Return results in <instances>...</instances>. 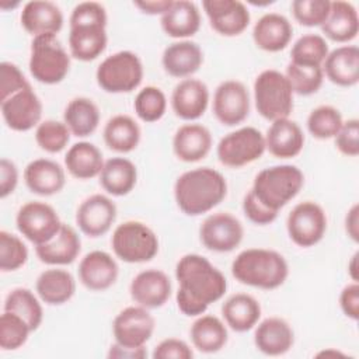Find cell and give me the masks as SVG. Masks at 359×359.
<instances>
[{"label":"cell","mask_w":359,"mask_h":359,"mask_svg":"<svg viewBox=\"0 0 359 359\" xmlns=\"http://www.w3.org/2000/svg\"><path fill=\"white\" fill-rule=\"evenodd\" d=\"M175 278L178 280L177 306L188 317L203 314L227 290V279L222 271L199 254L182 255L175 265Z\"/></svg>","instance_id":"cell-1"},{"label":"cell","mask_w":359,"mask_h":359,"mask_svg":"<svg viewBox=\"0 0 359 359\" xmlns=\"http://www.w3.org/2000/svg\"><path fill=\"white\" fill-rule=\"evenodd\" d=\"M227 195V182L222 172L199 167L182 172L174 184V199L187 216H201L216 208Z\"/></svg>","instance_id":"cell-2"},{"label":"cell","mask_w":359,"mask_h":359,"mask_svg":"<svg viewBox=\"0 0 359 359\" xmlns=\"http://www.w3.org/2000/svg\"><path fill=\"white\" fill-rule=\"evenodd\" d=\"M231 275L243 285L272 290L285 283L289 265L275 250L247 248L231 262Z\"/></svg>","instance_id":"cell-3"},{"label":"cell","mask_w":359,"mask_h":359,"mask_svg":"<svg viewBox=\"0 0 359 359\" xmlns=\"http://www.w3.org/2000/svg\"><path fill=\"white\" fill-rule=\"evenodd\" d=\"M303 185L304 175L299 167L280 164L261 170L250 191L264 206L279 212L300 192Z\"/></svg>","instance_id":"cell-4"},{"label":"cell","mask_w":359,"mask_h":359,"mask_svg":"<svg viewBox=\"0 0 359 359\" xmlns=\"http://www.w3.org/2000/svg\"><path fill=\"white\" fill-rule=\"evenodd\" d=\"M293 90L286 76L275 69L261 72L254 80V102L266 121L289 118L293 109Z\"/></svg>","instance_id":"cell-5"},{"label":"cell","mask_w":359,"mask_h":359,"mask_svg":"<svg viewBox=\"0 0 359 359\" xmlns=\"http://www.w3.org/2000/svg\"><path fill=\"white\" fill-rule=\"evenodd\" d=\"M28 67L36 81L42 84H57L70 70V55L56 35L34 36Z\"/></svg>","instance_id":"cell-6"},{"label":"cell","mask_w":359,"mask_h":359,"mask_svg":"<svg viewBox=\"0 0 359 359\" xmlns=\"http://www.w3.org/2000/svg\"><path fill=\"white\" fill-rule=\"evenodd\" d=\"M143 63L130 50H119L107 56L97 67V84L105 93L123 94L136 90L143 80Z\"/></svg>","instance_id":"cell-7"},{"label":"cell","mask_w":359,"mask_h":359,"mask_svg":"<svg viewBox=\"0 0 359 359\" xmlns=\"http://www.w3.org/2000/svg\"><path fill=\"white\" fill-rule=\"evenodd\" d=\"M111 247L121 261L142 264L157 255L158 238L147 224L137 220H128L114 230Z\"/></svg>","instance_id":"cell-8"},{"label":"cell","mask_w":359,"mask_h":359,"mask_svg":"<svg viewBox=\"0 0 359 359\" xmlns=\"http://www.w3.org/2000/svg\"><path fill=\"white\" fill-rule=\"evenodd\" d=\"M266 150L264 135L252 126H244L224 135L216 147L219 161L230 168H240L258 160Z\"/></svg>","instance_id":"cell-9"},{"label":"cell","mask_w":359,"mask_h":359,"mask_svg":"<svg viewBox=\"0 0 359 359\" xmlns=\"http://www.w3.org/2000/svg\"><path fill=\"white\" fill-rule=\"evenodd\" d=\"M18 231L32 244L41 245L50 241L60 230L62 222L57 212L48 203L31 201L22 205L15 216Z\"/></svg>","instance_id":"cell-10"},{"label":"cell","mask_w":359,"mask_h":359,"mask_svg":"<svg viewBox=\"0 0 359 359\" xmlns=\"http://www.w3.org/2000/svg\"><path fill=\"white\" fill-rule=\"evenodd\" d=\"M286 230L296 245L313 247L323 240L327 231V215L317 202L303 201L287 215Z\"/></svg>","instance_id":"cell-11"},{"label":"cell","mask_w":359,"mask_h":359,"mask_svg":"<svg viewBox=\"0 0 359 359\" xmlns=\"http://www.w3.org/2000/svg\"><path fill=\"white\" fill-rule=\"evenodd\" d=\"M244 237L241 222L229 212L209 215L199 227V238L205 248L215 252H230Z\"/></svg>","instance_id":"cell-12"},{"label":"cell","mask_w":359,"mask_h":359,"mask_svg":"<svg viewBox=\"0 0 359 359\" xmlns=\"http://www.w3.org/2000/svg\"><path fill=\"white\" fill-rule=\"evenodd\" d=\"M156 321L143 306H129L121 310L112 323L115 342L128 348H142L151 338Z\"/></svg>","instance_id":"cell-13"},{"label":"cell","mask_w":359,"mask_h":359,"mask_svg":"<svg viewBox=\"0 0 359 359\" xmlns=\"http://www.w3.org/2000/svg\"><path fill=\"white\" fill-rule=\"evenodd\" d=\"M212 111L224 126H236L244 122L250 114V93L238 80L222 81L213 94Z\"/></svg>","instance_id":"cell-14"},{"label":"cell","mask_w":359,"mask_h":359,"mask_svg":"<svg viewBox=\"0 0 359 359\" xmlns=\"http://www.w3.org/2000/svg\"><path fill=\"white\" fill-rule=\"evenodd\" d=\"M1 116L11 130L27 132L41 123L42 101L29 87L0 101Z\"/></svg>","instance_id":"cell-15"},{"label":"cell","mask_w":359,"mask_h":359,"mask_svg":"<svg viewBox=\"0 0 359 359\" xmlns=\"http://www.w3.org/2000/svg\"><path fill=\"white\" fill-rule=\"evenodd\" d=\"M202 7L213 31L223 36L243 34L251 20L247 6L238 0H203Z\"/></svg>","instance_id":"cell-16"},{"label":"cell","mask_w":359,"mask_h":359,"mask_svg":"<svg viewBox=\"0 0 359 359\" xmlns=\"http://www.w3.org/2000/svg\"><path fill=\"white\" fill-rule=\"evenodd\" d=\"M116 219V205L102 194L86 198L76 210V224L88 237H101L109 231Z\"/></svg>","instance_id":"cell-17"},{"label":"cell","mask_w":359,"mask_h":359,"mask_svg":"<svg viewBox=\"0 0 359 359\" xmlns=\"http://www.w3.org/2000/svg\"><path fill=\"white\" fill-rule=\"evenodd\" d=\"M172 292V285L161 269H144L139 272L129 285L132 300L146 309H158L167 303Z\"/></svg>","instance_id":"cell-18"},{"label":"cell","mask_w":359,"mask_h":359,"mask_svg":"<svg viewBox=\"0 0 359 359\" xmlns=\"http://www.w3.org/2000/svg\"><path fill=\"white\" fill-rule=\"evenodd\" d=\"M209 105V88L198 79L181 80L171 93V108L184 121L199 119Z\"/></svg>","instance_id":"cell-19"},{"label":"cell","mask_w":359,"mask_h":359,"mask_svg":"<svg viewBox=\"0 0 359 359\" xmlns=\"http://www.w3.org/2000/svg\"><path fill=\"white\" fill-rule=\"evenodd\" d=\"M118 273L119 268L115 258L101 250L86 254L79 264V279L88 290L109 289L116 282Z\"/></svg>","instance_id":"cell-20"},{"label":"cell","mask_w":359,"mask_h":359,"mask_svg":"<svg viewBox=\"0 0 359 359\" xmlns=\"http://www.w3.org/2000/svg\"><path fill=\"white\" fill-rule=\"evenodd\" d=\"M27 188L41 196L60 192L66 184L65 168L50 158H35L24 170Z\"/></svg>","instance_id":"cell-21"},{"label":"cell","mask_w":359,"mask_h":359,"mask_svg":"<svg viewBox=\"0 0 359 359\" xmlns=\"http://www.w3.org/2000/svg\"><path fill=\"white\" fill-rule=\"evenodd\" d=\"M203 63V52L196 42L181 39L170 43L161 56V65L167 74L188 79L199 70Z\"/></svg>","instance_id":"cell-22"},{"label":"cell","mask_w":359,"mask_h":359,"mask_svg":"<svg viewBox=\"0 0 359 359\" xmlns=\"http://www.w3.org/2000/svg\"><path fill=\"white\" fill-rule=\"evenodd\" d=\"M212 149V135L201 123H185L172 136V151L184 163H196L205 158Z\"/></svg>","instance_id":"cell-23"},{"label":"cell","mask_w":359,"mask_h":359,"mask_svg":"<svg viewBox=\"0 0 359 359\" xmlns=\"http://www.w3.org/2000/svg\"><path fill=\"white\" fill-rule=\"evenodd\" d=\"M20 21L22 28L32 36L56 35L63 27V13L52 1L32 0L22 7Z\"/></svg>","instance_id":"cell-24"},{"label":"cell","mask_w":359,"mask_h":359,"mask_svg":"<svg viewBox=\"0 0 359 359\" xmlns=\"http://www.w3.org/2000/svg\"><path fill=\"white\" fill-rule=\"evenodd\" d=\"M265 137L266 150L278 158H292L300 154L304 146V133L297 122L283 118L273 121Z\"/></svg>","instance_id":"cell-25"},{"label":"cell","mask_w":359,"mask_h":359,"mask_svg":"<svg viewBox=\"0 0 359 359\" xmlns=\"http://www.w3.org/2000/svg\"><path fill=\"white\" fill-rule=\"evenodd\" d=\"M255 348L268 356H280L294 344V332L290 324L280 317L262 320L254 332Z\"/></svg>","instance_id":"cell-26"},{"label":"cell","mask_w":359,"mask_h":359,"mask_svg":"<svg viewBox=\"0 0 359 359\" xmlns=\"http://www.w3.org/2000/svg\"><path fill=\"white\" fill-rule=\"evenodd\" d=\"M293 35L290 21L279 13H266L258 18L252 28V39L257 48L265 52L283 50Z\"/></svg>","instance_id":"cell-27"},{"label":"cell","mask_w":359,"mask_h":359,"mask_svg":"<svg viewBox=\"0 0 359 359\" xmlns=\"http://www.w3.org/2000/svg\"><path fill=\"white\" fill-rule=\"evenodd\" d=\"M324 76L339 87H352L359 81V48L342 45L328 52L323 62Z\"/></svg>","instance_id":"cell-28"},{"label":"cell","mask_w":359,"mask_h":359,"mask_svg":"<svg viewBox=\"0 0 359 359\" xmlns=\"http://www.w3.org/2000/svg\"><path fill=\"white\" fill-rule=\"evenodd\" d=\"M81 250V241L76 230L63 223L59 233L48 243L35 245V254L46 265H69L76 261Z\"/></svg>","instance_id":"cell-29"},{"label":"cell","mask_w":359,"mask_h":359,"mask_svg":"<svg viewBox=\"0 0 359 359\" xmlns=\"http://www.w3.org/2000/svg\"><path fill=\"white\" fill-rule=\"evenodd\" d=\"M160 25L164 34L175 39L194 36L201 28V13L194 1L177 0L161 15Z\"/></svg>","instance_id":"cell-30"},{"label":"cell","mask_w":359,"mask_h":359,"mask_svg":"<svg viewBox=\"0 0 359 359\" xmlns=\"http://www.w3.org/2000/svg\"><path fill=\"white\" fill-rule=\"evenodd\" d=\"M320 28L324 36L334 42H351L359 32V17L355 6L344 0L331 1L328 17Z\"/></svg>","instance_id":"cell-31"},{"label":"cell","mask_w":359,"mask_h":359,"mask_svg":"<svg viewBox=\"0 0 359 359\" xmlns=\"http://www.w3.org/2000/svg\"><path fill=\"white\" fill-rule=\"evenodd\" d=\"M108 36L104 25H77L70 27L69 49L70 55L81 62L97 59L107 48Z\"/></svg>","instance_id":"cell-32"},{"label":"cell","mask_w":359,"mask_h":359,"mask_svg":"<svg viewBox=\"0 0 359 359\" xmlns=\"http://www.w3.org/2000/svg\"><path fill=\"white\" fill-rule=\"evenodd\" d=\"M222 316L229 328L236 332H247L258 324L261 304L251 294L236 293L223 303Z\"/></svg>","instance_id":"cell-33"},{"label":"cell","mask_w":359,"mask_h":359,"mask_svg":"<svg viewBox=\"0 0 359 359\" xmlns=\"http://www.w3.org/2000/svg\"><path fill=\"white\" fill-rule=\"evenodd\" d=\"M35 290L39 299L49 306L67 303L76 292V280L70 272L60 268H50L36 278Z\"/></svg>","instance_id":"cell-34"},{"label":"cell","mask_w":359,"mask_h":359,"mask_svg":"<svg viewBox=\"0 0 359 359\" xmlns=\"http://www.w3.org/2000/svg\"><path fill=\"white\" fill-rule=\"evenodd\" d=\"M101 150L90 142H77L69 147L65 156L67 172L77 180H91L98 177L104 167Z\"/></svg>","instance_id":"cell-35"},{"label":"cell","mask_w":359,"mask_h":359,"mask_svg":"<svg viewBox=\"0 0 359 359\" xmlns=\"http://www.w3.org/2000/svg\"><path fill=\"white\" fill-rule=\"evenodd\" d=\"M98 177L105 192L112 196H125L137 182V168L129 158L112 157L104 163Z\"/></svg>","instance_id":"cell-36"},{"label":"cell","mask_w":359,"mask_h":359,"mask_svg":"<svg viewBox=\"0 0 359 359\" xmlns=\"http://www.w3.org/2000/svg\"><path fill=\"white\" fill-rule=\"evenodd\" d=\"M192 345L203 353H216L224 348L229 339L227 327L216 316H198L189 330Z\"/></svg>","instance_id":"cell-37"},{"label":"cell","mask_w":359,"mask_h":359,"mask_svg":"<svg viewBox=\"0 0 359 359\" xmlns=\"http://www.w3.org/2000/svg\"><path fill=\"white\" fill-rule=\"evenodd\" d=\"M140 135L139 123L132 116L123 114L109 118L102 130L104 143L116 153L135 150L140 142Z\"/></svg>","instance_id":"cell-38"},{"label":"cell","mask_w":359,"mask_h":359,"mask_svg":"<svg viewBox=\"0 0 359 359\" xmlns=\"http://www.w3.org/2000/svg\"><path fill=\"white\" fill-rule=\"evenodd\" d=\"M100 109L95 102L87 97L70 100L63 111V122L77 137L93 135L100 123Z\"/></svg>","instance_id":"cell-39"},{"label":"cell","mask_w":359,"mask_h":359,"mask_svg":"<svg viewBox=\"0 0 359 359\" xmlns=\"http://www.w3.org/2000/svg\"><path fill=\"white\" fill-rule=\"evenodd\" d=\"M4 311H11L22 317L32 331L38 330L43 320V310L39 299L27 287L13 289L4 300Z\"/></svg>","instance_id":"cell-40"},{"label":"cell","mask_w":359,"mask_h":359,"mask_svg":"<svg viewBox=\"0 0 359 359\" xmlns=\"http://www.w3.org/2000/svg\"><path fill=\"white\" fill-rule=\"evenodd\" d=\"M328 52V43L323 35L306 34L293 43L290 50V62L297 65L323 66Z\"/></svg>","instance_id":"cell-41"},{"label":"cell","mask_w":359,"mask_h":359,"mask_svg":"<svg viewBox=\"0 0 359 359\" xmlns=\"http://www.w3.org/2000/svg\"><path fill=\"white\" fill-rule=\"evenodd\" d=\"M285 76L294 94L311 95L320 90L324 81L323 66L289 63Z\"/></svg>","instance_id":"cell-42"},{"label":"cell","mask_w":359,"mask_h":359,"mask_svg":"<svg viewBox=\"0 0 359 359\" xmlns=\"http://www.w3.org/2000/svg\"><path fill=\"white\" fill-rule=\"evenodd\" d=\"M342 122L344 119L339 109L332 105H320L309 114L307 130L313 137L327 140L335 137Z\"/></svg>","instance_id":"cell-43"},{"label":"cell","mask_w":359,"mask_h":359,"mask_svg":"<svg viewBox=\"0 0 359 359\" xmlns=\"http://www.w3.org/2000/svg\"><path fill=\"white\" fill-rule=\"evenodd\" d=\"M133 108L139 119L143 122H157L165 114L167 97L161 88L156 86H146L136 94Z\"/></svg>","instance_id":"cell-44"},{"label":"cell","mask_w":359,"mask_h":359,"mask_svg":"<svg viewBox=\"0 0 359 359\" xmlns=\"http://www.w3.org/2000/svg\"><path fill=\"white\" fill-rule=\"evenodd\" d=\"M31 332V327L22 317L3 310L0 317V348L3 351H15L21 348Z\"/></svg>","instance_id":"cell-45"},{"label":"cell","mask_w":359,"mask_h":359,"mask_svg":"<svg viewBox=\"0 0 359 359\" xmlns=\"http://www.w3.org/2000/svg\"><path fill=\"white\" fill-rule=\"evenodd\" d=\"M72 132L65 122L56 119L42 121L35 129V142L36 144L48 153L62 151L69 140Z\"/></svg>","instance_id":"cell-46"},{"label":"cell","mask_w":359,"mask_h":359,"mask_svg":"<svg viewBox=\"0 0 359 359\" xmlns=\"http://www.w3.org/2000/svg\"><path fill=\"white\" fill-rule=\"evenodd\" d=\"M28 259V248L24 241L6 230L0 231V269L13 272L25 265Z\"/></svg>","instance_id":"cell-47"},{"label":"cell","mask_w":359,"mask_h":359,"mask_svg":"<svg viewBox=\"0 0 359 359\" xmlns=\"http://www.w3.org/2000/svg\"><path fill=\"white\" fill-rule=\"evenodd\" d=\"M330 0H294L290 6L294 20L304 27H321L328 17Z\"/></svg>","instance_id":"cell-48"},{"label":"cell","mask_w":359,"mask_h":359,"mask_svg":"<svg viewBox=\"0 0 359 359\" xmlns=\"http://www.w3.org/2000/svg\"><path fill=\"white\" fill-rule=\"evenodd\" d=\"M107 11L102 4L97 1H83L79 3L69 18L70 27L77 25H104L107 27Z\"/></svg>","instance_id":"cell-49"},{"label":"cell","mask_w":359,"mask_h":359,"mask_svg":"<svg viewBox=\"0 0 359 359\" xmlns=\"http://www.w3.org/2000/svg\"><path fill=\"white\" fill-rule=\"evenodd\" d=\"M27 87H29V83L17 65L11 62H3L0 65V101L7 100Z\"/></svg>","instance_id":"cell-50"},{"label":"cell","mask_w":359,"mask_h":359,"mask_svg":"<svg viewBox=\"0 0 359 359\" xmlns=\"http://www.w3.org/2000/svg\"><path fill=\"white\" fill-rule=\"evenodd\" d=\"M334 139L339 153L348 157H356L359 154V121L356 118L344 121Z\"/></svg>","instance_id":"cell-51"},{"label":"cell","mask_w":359,"mask_h":359,"mask_svg":"<svg viewBox=\"0 0 359 359\" xmlns=\"http://www.w3.org/2000/svg\"><path fill=\"white\" fill-rule=\"evenodd\" d=\"M243 212L250 222L259 226L269 224L278 217V212H273L264 206L251 191H248L243 199Z\"/></svg>","instance_id":"cell-52"},{"label":"cell","mask_w":359,"mask_h":359,"mask_svg":"<svg viewBox=\"0 0 359 359\" xmlns=\"http://www.w3.org/2000/svg\"><path fill=\"white\" fill-rule=\"evenodd\" d=\"M151 356L154 359H191L194 352L185 341L178 338H165L156 345Z\"/></svg>","instance_id":"cell-53"},{"label":"cell","mask_w":359,"mask_h":359,"mask_svg":"<svg viewBox=\"0 0 359 359\" xmlns=\"http://www.w3.org/2000/svg\"><path fill=\"white\" fill-rule=\"evenodd\" d=\"M339 307L342 313L356 321L359 318V283H348L339 293Z\"/></svg>","instance_id":"cell-54"},{"label":"cell","mask_w":359,"mask_h":359,"mask_svg":"<svg viewBox=\"0 0 359 359\" xmlns=\"http://www.w3.org/2000/svg\"><path fill=\"white\" fill-rule=\"evenodd\" d=\"M18 184V168L17 165L8 160H0V198L4 199L11 195Z\"/></svg>","instance_id":"cell-55"},{"label":"cell","mask_w":359,"mask_h":359,"mask_svg":"<svg viewBox=\"0 0 359 359\" xmlns=\"http://www.w3.org/2000/svg\"><path fill=\"white\" fill-rule=\"evenodd\" d=\"M172 1L174 0H136L133 1V6L144 14L163 15L172 6Z\"/></svg>","instance_id":"cell-56"},{"label":"cell","mask_w":359,"mask_h":359,"mask_svg":"<svg viewBox=\"0 0 359 359\" xmlns=\"http://www.w3.org/2000/svg\"><path fill=\"white\" fill-rule=\"evenodd\" d=\"M147 356L146 348H128V346H122L119 344H114L109 348L108 352V358H116V359H143Z\"/></svg>","instance_id":"cell-57"},{"label":"cell","mask_w":359,"mask_h":359,"mask_svg":"<svg viewBox=\"0 0 359 359\" xmlns=\"http://www.w3.org/2000/svg\"><path fill=\"white\" fill-rule=\"evenodd\" d=\"M345 231L353 241H359V205L353 203L345 216Z\"/></svg>","instance_id":"cell-58"},{"label":"cell","mask_w":359,"mask_h":359,"mask_svg":"<svg viewBox=\"0 0 359 359\" xmlns=\"http://www.w3.org/2000/svg\"><path fill=\"white\" fill-rule=\"evenodd\" d=\"M358 257H359V254L355 252L351 257V261L348 262V273H349L352 282H358V278H359L358 276V272H359V269H358Z\"/></svg>","instance_id":"cell-59"}]
</instances>
